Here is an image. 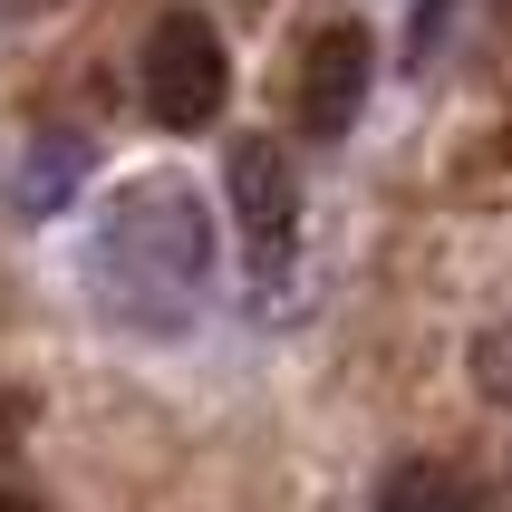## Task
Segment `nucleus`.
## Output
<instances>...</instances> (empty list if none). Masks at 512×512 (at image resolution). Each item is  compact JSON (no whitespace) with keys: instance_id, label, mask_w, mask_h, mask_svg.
I'll use <instances>...</instances> for the list:
<instances>
[{"instance_id":"f257e3e1","label":"nucleus","mask_w":512,"mask_h":512,"mask_svg":"<svg viewBox=\"0 0 512 512\" xmlns=\"http://www.w3.org/2000/svg\"><path fill=\"white\" fill-rule=\"evenodd\" d=\"M213 281V223L184 184H126L97 223V300L136 329L184 319V300Z\"/></svg>"},{"instance_id":"f03ea898","label":"nucleus","mask_w":512,"mask_h":512,"mask_svg":"<svg viewBox=\"0 0 512 512\" xmlns=\"http://www.w3.org/2000/svg\"><path fill=\"white\" fill-rule=\"evenodd\" d=\"M223 87H232V58H223V39H213V20L165 10L155 39H145V107H155V126H174V136L213 126Z\"/></svg>"},{"instance_id":"7ed1b4c3","label":"nucleus","mask_w":512,"mask_h":512,"mask_svg":"<svg viewBox=\"0 0 512 512\" xmlns=\"http://www.w3.org/2000/svg\"><path fill=\"white\" fill-rule=\"evenodd\" d=\"M368 78H377V39L358 20H329L300 49V116H310V136H348L358 107H368Z\"/></svg>"},{"instance_id":"20e7f679","label":"nucleus","mask_w":512,"mask_h":512,"mask_svg":"<svg viewBox=\"0 0 512 512\" xmlns=\"http://www.w3.org/2000/svg\"><path fill=\"white\" fill-rule=\"evenodd\" d=\"M232 223H242V242H252V261H281L290 252V223H300V174H290L281 136H242L232 145Z\"/></svg>"},{"instance_id":"39448f33","label":"nucleus","mask_w":512,"mask_h":512,"mask_svg":"<svg viewBox=\"0 0 512 512\" xmlns=\"http://www.w3.org/2000/svg\"><path fill=\"white\" fill-rule=\"evenodd\" d=\"M78 174H87V145L78 136H39V145H29V174H20V213H58Z\"/></svg>"},{"instance_id":"423d86ee","label":"nucleus","mask_w":512,"mask_h":512,"mask_svg":"<svg viewBox=\"0 0 512 512\" xmlns=\"http://www.w3.org/2000/svg\"><path fill=\"white\" fill-rule=\"evenodd\" d=\"M377 512H474V493H464V474H445V464H397V474L377 484Z\"/></svg>"},{"instance_id":"0eeeda50","label":"nucleus","mask_w":512,"mask_h":512,"mask_svg":"<svg viewBox=\"0 0 512 512\" xmlns=\"http://www.w3.org/2000/svg\"><path fill=\"white\" fill-rule=\"evenodd\" d=\"M474 377H484V397L512 416V319H503V329H484V348H474Z\"/></svg>"},{"instance_id":"6e6552de","label":"nucleus","mask_w":512,"mask_h":512,"mask_svg":"<svg viewBox=\"0 0 512 512\" xmlns=\"http://www.w3.org/2000/svg\"><path fill=\"white\" fill-rule=\"evenodd\" d=\"M0 512H39V503H29V493H10V484H0Z\"/></svg>"}]
</instances>
